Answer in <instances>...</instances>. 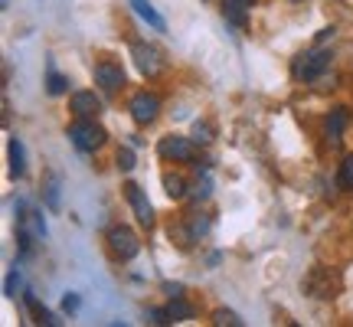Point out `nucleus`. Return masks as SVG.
Here are the masks:
<instances>
[{"instance_id":"obj_25","label":"nucleus","mask_w":353,"mask_h":327,"mask_svg":"<svg viewBox=\"0 0 353 327\" xmlns=\"http://www.w3.org/2000/svg\"><path fill=\"white\" fill-rule=\"evenodd\" d=\"M148 317H151V324H157V327L174 324V317H170V311H167V308H148Z\"/></svg>"},{"instance_id":"obj_15","label":"nucleus","mask_w":353,"mask_h":327,"mask_svg":"<svg viewBox=\"0 0 353 327\" xmlns=\"http://www.w3.org/2000/svg\"><path fill=\"white\" fill-rule=\"evenodd\" d=\"M23 295H26V308H30V315H33V321H37V324H46V327L59 324V321H56V317H52L50 311L37 301V295H33V291H23Z\"/></svg>"},{"instance_id":"obj_9","label":"nucleus","mask_w":353,"mask_h":327,"mask_svg":"<svg viewBox=\"0 0 353 327\" xmlns=\"http://www.w3.org/2000/svg\"><path fill=\"white\" fill-rule=\"evenodd\" d=\"M95 86H99L105 95H114L118 88L125 86V69H121L118 63H112V59L95 63Z\"/></svg>"},{"instance_id":"obj_7","label":"nucleus","mask_w":353,"mask_h":327,"mask_svg":"<svg viewBox=\"0 0 353 327\" xmlns=\"http://www.w3.org/2000/svg\"><path fill=\"white\" fill-rule=\"evenodd\" d=\"M128 112H131V118H134L138 125H154V121H157V112H161V99L144 88V92H138V95H131Z\"/></svg>"},{"instance_id":"obj_10","label":"nucleus","mask_w":353,"mask_h":327,"mask_svg":"<svg viewBox=\"0 0 353 327\" xmlns=\"http://www.w3.org/2000/svg\"><path fill=\"white\" fill-rule=\"evenodd\" d=\"M69 108L76 118H99L101 115V99L95 92H76L72 101H69Z\"/></svg>"},{"instance_id":"obj_3","label":"nucleus","mask_w":353,"mask_h":327,"mask_svg":"<svg viewBox=\"0 0 353 327\" xmlns=\"http://www.w3.org/2000/svg\"><path fill=\"white\" fill-rule=\"evenodd\" d=\"M65 135L76 144V151H82V154H95L101 144L108 141V131H105L95 118H76L72 125L65 128Z\"/></svg>"},{"instance_id":"obj_13","label":"nucleus","mask_w":353,"mask_h":327,"mask_svg":"<svg viewBox=\"0 0 353 327\" xmlns=\"http://www.w3.org/2000/svg\"><path fill=\"white\" fill-rule=\"evenodd\" d=\"M7 157H10V177H13V180H20V177L26 174V154H23L20 138L7 141Z\"/></svg>"},{"instance_id":"obj_2","label":"nucleus","mask_w":353,"mask_h":327,"mask_svg":"<svg viewBox=\"0 0 353 327\" xmlns=\"http://www.w3.org/2000/svg\"><path fill=\"white\" fill-rule=\"evenodd\" d=\"M330 59H334V56H330L327 50H321V46L304 50L291 59V76L298 79V82H317V79L330 69Z\"/></svg>"},{"instance_id":"obj_4","label":"nucleus","mask_w":353,"mask_h":327,"mask_svg":"<svg viewBox=\"0 0 353 327\" xmlns=\"http://www.w3.org/2000/svg\"><path fill=\"white\" fill-rule=\"evenodd\" d=\"M105 242H108V252H112L118 262H131L141 252V239L134 236V229H128L125 223H114L105 232Z\"/></svg>"},{"instance_id":"obj_11","label":"nucleus","mask_w":353,"mask_h":327,"mask_svg":"<svg viewBox=\"0 0 353 327\" xmlns=\"http://www.w3.org/2000/svg\"><path fill=\"white\" fill-rule=\"evenodd\" d=\"M347 121H350L347 108H330V115L324 118V138H327L330 144H341L343 131H347Z\"/></svg>"},{"instance_id":"obj_21","label":"nucleus","mask_w":353,"mask_h":327,"mask_svg":"<svg viewBox=\"0 0 353 327\" xmlns=\"http://www.w3.org/2000/svg\"><path fill=\"white\" fill-rule=\"evenodd\" d=\"M337 184H341V190H353V154H343L341 170H337Z\"/></svg>"},{"instance_id":"obj_8","label":"nucleus","mask_w":353,"mask_h":327,"mask_svg":"<svg viewBox=\"0 0 353 327\" xmlns=\"http://www.w3.org/2000/svg\"><path fill=\"white\" fill-rule=\"evenodd\" d=\"M125 200L128 206L134 210V219H138L144 229H151L154 226V206L151 200H148V193L138 187V184H125Z\"/></svg>"},{"instance_id":"obj_26","label":"nucleus","mask_w":353,"mask_h":327,"mask_svg":"<svg viewBox=\"0 0 353 327\" xmlns=\"http://www.w3.org/2000/svg\"><path fill=\"white\" fill-rule=\"evenodd\" d=\"M114 161H118V170H125V174L128 170H134V151H131V148H121Z\"/></svg>"},{"instance_id":"obj_27","label":"nucleus","mask_w":353,"mask_h":327,"mask_svg":"<svg viewBox=\"0 0 353 327\" xmlns=\"http://www.w3.org/2000/svg\"><path fill=\"white\" fill-rule=\"evenodd\" d=\"M196 200H206V197H210V193H213V180H210V174H203L200 177V184H196Z\"/></svg>"},{"instance_id":"obj_16","label":"nucleus","mask_w":353,"mask_h":327,"mask_svg":"<svg viewBox=\"0 0 353 327\" xmlns=\"http://www.w3.org/2000/svg\"><path fill=\"white\" fill-rule=\"evenodd\" d=\"M131 7H134V13H138L141 20H148V23L154 26V30H164V17H161V13L154 10L151 3H148V0H131Z\"/></svg>"},{"instance_id":"obj_30","label":"nucleus","mask_w":353,"mask_h":327,"mask_svg":"<svg viewBox=\"0 0 353 327\" xmlns=\"http://www.w3.org/2000/svg\"><path fill=\"white\" fill-rule=\"evenodd\" d=\"M164 291L170 295V298H176V295H183V285H170V281H164Z\"/></svg>"},{"instance_id":"obj_20","label":"nucleus","mask_w":353,"mask_h":327,"mask_svg":"<svg viewBox=\"0 0 353 327\" xmlns=\"http://www.w3.org/2000/svg\"><path fill=\"white\" fill-rule=\"evenodd\" d=\"M187 226H190V232H193V242H200L206 232H210V216H203V213H193L187 219Z\"/></svg>"},{"instance_id":"obj_24","label":"nucleus","mask_w":353,"mask_h":327,"mask_svg":"<svg viewBox=\"0 0 353 327\" xmlns=\"http://www.w3.org/2000/svg\"><path fill=\"white\" fill-rule=\"evenodd\" d=\"M193 141H196V144H210V141H213V125H210V121H196V125H193Z\"/></svg>"},{"instance_id":"obj_19","label":"nucleus","mask_w":353,"mask_h":327,"mask_svg":"<svg viewBox=\"0 0 353 327\" xmlns=\"http://www.w3.org/2000/svg\"><path fill=\"white\" fill-rule=\"evenodd\" d=\"M46 92H50V95H65V92H69V79H65L63 72H56L52 66H50V72H46Z\"/></svg>"},{"instance_id":"obj_5","label":"nucleus","mask_w":353,"mask_h":327,"mask_svg":"<svg viewBox=\"0 0 353 327\" xmlns=\"http://www.w3.org/2000/svg\"><path fill=\"white\" fill-rule=\"evenodd\" d=\"M131 59H134V66H138L141 76H161L164 72V52L157 50L154 43H144V39H134L131 43Z\"/></svg>"},{"instance_id":"obj_28","label":"nucleus","mask_w":353,"mask_h":327,"mask_svg":"<svg viewBox=\"0 0 353 327\" xmlns=\"http://www.w3.org/2000/svg\"><path fill=\"white\" fill-rule=\"evenodd\" d=\"M63 308L69 311V315H72V311H79V295H65V298H63Z\"/></svg>"},{"instance_id":"obj_12","label":"nucleus","mask_w":353,"mask_h":327,"mask_svg":"<svg viewBox=\"0 0 353 327\" xmlns=\"http://www.w3.org/2000/svg\"><path fill=\"white\" fill-rule=\"evenodd\" d=\"M43 203L50 206L52 213L63 206V177L56 174V170H50L46 180H43Z\"/></svg>"},{"instance_id":"obj_29","label":"nucleus","mask_w":353,"mask_h":327,"mask_svg":"<svg viewBox=\"0 0 353 327\" xmlns=\"http://www.w3.org/2000/svg\"><path fill=\"white\" fill-rule=\"evenodd\" d=\"M334 33H337L334 26H324V30L317 33V46H321V43H327V39H334Z\"/></svg>"},{"instance_id":"obj_17","label":"nucleus","mask_w":353,"mask_h":327,"mask_svg":"<svg viewBox=\"0 0 353 327\" xmlns=\"http://www.w3.org/2000/svg\"><path fill=\"white\" fill-rule=\"evenodd\" d=\"M223 17H226V20L236 26V30H245V23H249V10L236 7L232 0H223Z\"/></svg>"},{"instance_id":"obj_14","label":"nucleus","mask_w":353,"mask_h":327,"mask_svg":"<svg viewBox=\"0 0 353 327\" xmlns=\"http://www.w3.org/2000/svg\"><path fill=\"white\" fill-rule=\"evenodd\" d=\"M164 193L170 197V200H183L187 197V190H190V184H187V177L183 174H164Z\"/></svg>"},{"instance_id":"obj_18","label":"nucleus","mask_w":353,"mask_h":327,"mask_svg":"<svg viewBox=\"0 0 353 327\" xmlns=\"http://www.w3.org/2000/svg\"><path fill=\"white\" fill-rule=\"evenodd\" d=\"M167 311H170V317H174V324H176V321H190V317L196 315V308H193L190 301H183L180 295H176V298H170Z\"/></svg>"},{"instance_id":"obj_23","label":"nucleus","mask_w":353,"mask_h":327,"mask_svg":"<svg viewBox=\"0 0 353 327\" xmlns=\"http://www.w3.org/2000/svg\"><path fill=\"white\" fill-rule=\"evenodd\" d=\"M20 285H23V278H20V272H17V268H10V272H7V281H3V295H7V298H17V291H20Z\"/></svg>"},{"instance_id":"obj_22","label":"nucleus","mask_w":353,"mask_h":327,"mask_svg":"<svg viewBox=\"0 0 353 327\" xmlns=\"http://www.w3.org/2000/svg\"><path fill=\"white\" fill-rule=\"evenodd\" d=\"M213 324H216V327H242L245 321H242L236 311H226V308H219V311H213Z\"/></svg>"},{"instance_id":"obj_6","label":"nucleus","mask_w":353,"mask_h":327,"mask_svg":"<svg viewBox=\"0 0 353 327\" xmlns=\"http://www.w3.org/2000/svg\"><path fill=\"white\" fill-rule=\"evenodd\" d=\"M196 141L193 138H180V135H167V138L157 141V154L164 161H174V164H187V161H196Z\"/></svg>"},{"instance_id":"obj_1","label":"nucleus","mask_w":353,"mask_h":327,"mask_svg":"<svg viewBox=\"0 0 353 327\" xmlns=\"http://www.w3.org/2000/svg\"><path fill=\"white\" fill-rule=\"evenodd\" d=\"M301 291L314 301H334L343 291V275L337 268H327V265H314L307 275L301 278Z\"/></svg>"}]
</instances>
